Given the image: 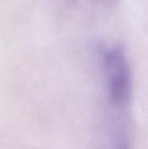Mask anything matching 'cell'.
I'll use <instances>...</instances> for the list:
<instances>
[{
	"instance_id": "3957f363",
	"label": "cell",
	"mask_w": 148,
	"mask_h": 149,
	"mask_svg": "<svg viewBox=\"0 0 148 149\" xmlns=\"http://www.w3.org/2000/svg\"><path fill=\"white\" fill-rule=\"evenodd\" d=\"M67 3H69V4H72V3H73L74 2H75V0H65Z\"/></svg>"
},
{
	"instance_id": "7a4b0ae2",
	"label": "cell",
	"mask_w": 148,
	"mask_h": 149,
	"mask_svg": "<svg viewBox=\"0 0 148 149\" xmlns=\"http://www.w3.org/2000/svg\"><path fill=\"white\" fill-rule=\"evenodd\" d=\"M93 2L97 3L98 4L104 5V6H109L115 3L116 0H92Z\"/></svg>"
},
{
	"instance_id": "6da1fadb",
	"label": "cell",
	"mask_w": 148,
	"mask_h": 149,
	"mask_svg": "<svg viewBox=\"0 0 148 149\" xmlns=\"http://www.w3.org/2000/svg\"><path fill=\"white\" fill-rule=\"evenodd\" d=\"M103 66L111 103L115 107L124 105L131 92V70L123 47L113 45L106 49L103 53Z\"/></svg>"
}]
</instances>
